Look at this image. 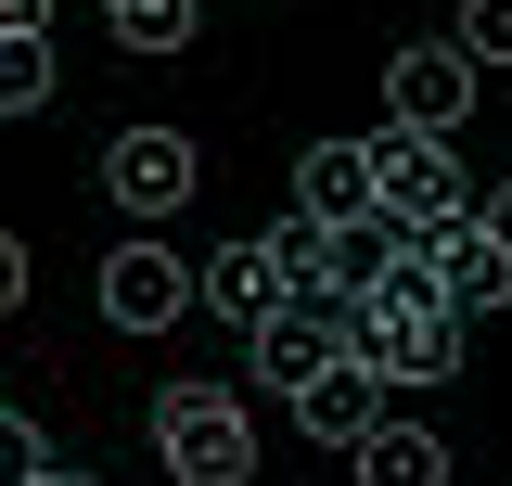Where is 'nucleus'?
<instances>
[{"label":"nucleus","mask_w":512,"mask_h":486,"mask_svg":"<svg viewBox=\"0 0 512 486\" xmlns=\"http://www.w3.org/2000/svg\"><path fill=\"white\" fill-rule=\"evenodd\" d=\"M474 77H487L474 52L423 39V52H397V64H384V116H397V128H423V141H461V116H474Z\"/></svg>","instance_id":"obj_5"},{"label":"nucleus","mask_w":512,"mask_h":486,"mask_svg":"<svg viewBox=\"0 0 512 486\" xmlns=\"http://www.w3.org/2000/svg\"><path fill=\"white\" fill-rule=\"evenodd\" d=\"M103 13H116L128 52H180L192 26H205V0H103Z\"/></svg>","instance_id":"obj_14"},{"label":"nucleus","mask_w":512,"mask_h":486,"mask_svg":"<svg viewBox=\"0 0 512 486\" xmlns=\"http://www.w3.org/2000/svg\"><path fill=\"white\" fill-rule=\"evenodd\" d=\"M192 180H205V154H192L180 128H116V141H103V192H116V218H180Z\"/></svg>","instance_id":"obj_4"},{"label":"nucleus","mask_w":512,"mask_h":486,"mask_svg":"<svg viewBox=\"0 0 512 486\" xmlns=\"http://www.w3.org/2000/svg\"><path fill=\"white\" fill-rule=\"evenodd\" d=\"M359 154H372V218H384L397 243H423V231H448V218H474V192H461V141H423V128L384 116Z\"/></svg>","instance_id":"obj_2"},{"label":"nucleus","mask_w":512,"mask_h":486,"mask_svg":"<svg viewBox=\"0 0 512 486\" xmlns=\"http://www.w3.org/2000/svg\"><path fill=\"white\" fill-rule=\"evenodd\" d=\"M192 282H205V307H218V320H231V333H269V320H282V307H295V282H282V269H269V243H218V256H205V269H192Z\"/></svg>","instance_id":"obj_9"},{"label":"nucleus","mask_w":512,"mask_h":486,"mask_svg":"<svg viewBox=\"0 0 512 486\" xmlns=\"http://www.w3.org/2000/svg\"><path fill=\"white\" fill-rule=\"evenodd\" d=\"M244 346H256V384H269V397H308L320 371L346 359V295H295L269 333H244Z\"/></svg>","instance_id":"obj_6"},{"label":"nucleus","mask_w":512,"mask_h":486,"mask_svg":"<svg viewBox=\"0 0 512 486\" xmlns=\"http://www.w3.org/2000/svg\"><path fill=\"white\" fill-rule=\"evenodd\" d=\"M474 231H487V243H500V256H512V180L487 192V205H474Z\"/></svg>","instance_id":"obj_20"},{"label":"nucleus","mask_w":512,"mask_h":486,"mask_svg":"<svg viewBox=\"0 0 512 486\" xmlns=\"http://www.w3.org/2000/svg\"><path fill=\"white\" fill-rule=\"evenodd\" d=\"M346 359L372 371V384H448L461 371V320L436 307V282H423L410 243H397V269H384L372 295L346 307Z\"/></svg>","instance_id":"obj_1"},{"label":"nucleus","mask_w":512,"mask_h":486,"mask_svg":"<svg viewBox=\"0 0 512 486\" xmlns=\"http://www.w3.org/2000/svg\"><path fill=\"white\" fill-rule=\"evenodd\" d=\"M52 103V39H0V116H39Z\"/></svg>","instance_id":"obj_15"},{"label":"nucleus","mask_w":512,"mask_h":486,"mask_svg":"<svg viewBox=\"0 0 512 486\" xmlns=\"http://www.w3.org/2000/svg\"><path fill=\"white\" fill-rule=\"evenodd\" d=\"M39 486H90V474H64V461H52V474H39Z\"/></svg>","instance_id":"obj_21"},{"label":"nucleus","mask_w":512,"mask_h":486,"mask_svg":"<svg viewBox=\"0 0 512 486\" xmlns=\"http://www.w3.org/2000/svg\"><path fill=\"white\" fill-rule=\"evenodd\" d=\"M13 307H26V243L0 231V320H13Z\"/></svg>","instance_id":"obj_19"},{"label":"nucleus","mask_w":512,"mask_h":486,"mask_svg":"<svg viewBox=\"0 0 512 486\" xmlns=\"http://www.w3.org/2000/svg\"><path fill=\"white\" fill-rule=\"evenodd\" d=\"M295 218L359 231V218H372V154H359V141H308V154H295Z\"/></svg>","instance_id":"obj_10"},{"label":"nucleus","mask_w":512,"mask_h":486,"mask_svg":"<svg viewBox=\"0 0 512 486\" xmlns=\"http://www.w3.org/2000/svg\"><path fill=\"white\" fill-rule=\"evenodd\" d=\"M448 52H474V64H512V0H461V39Z\"/></svg>","instance_id":"obj_16"},{"label":"nucleus","mask_w":512,"mask_h":486,"mask_svg":"<svg viewBox=\"0 0 512 486\" xmlns=\"http://www.w3.org/2000/svg\"><path fill=\"white\" fill-rule=\"evenodd\" d=\"M192 295H205V282H192L167 243H116V256H103V320H116V333H167V320H192Z\"/></svg>","instance_id":"obj_8"},{"label":"nucleus","mask_w":512,"mask_h":486,"mask_svg":"<svg viewBox=\"0 0 512 486\" xmlns=\"http://www.w3.org/2000/svg\"><path fill=\"white\" fill-rule=\"evenodd\" d=\"M359 486H448V448L423 423H384L372 448H359Z\"/></svg>","instance_id":"obj_12"},{"label":"nucleus","mask_w":512,"mask_h":486,"mask_svg":"<svg viewBox=\"0 0 512 486\" xmlns=\"http://www.w3.org/2000/svg\"><path fill=\"white\" fill-rule=\"evenodd\" d=\"M0 39H52V0H0Z\"/></svg>","instance_id":"obj_18"},{"label":"nucleus","mask_w":512,"mask_h":486,"mask_svg":"<svg viewBox=\"0 0 512 486\" xmlns=\"http://www.w3.org/2000/svg\"><path fill=\"white\" fill-rule=\"evenodd\" d=\"M295 423H308L320 448H372V435H384V384H372L359 359H333L308 397H295Z\"/></svg>","instance_id":"obj_11"},{"label":"nucleus","mask_w":512,"mask_h":486,"mask_svg":"<svg viewBox=\"0 0 512 486\" xmlns=\"http://www.w3.org/2000/svg\"><path fill=\"white\" fill-rule=\"evenodd\" d=\"M256 243H269V269H282L295 295H333V231H320V218H282V231H256Z\"/></svg>","instance_id":"obj_13"},{"label":"nucleus","mask_w":512,"mask_h":486,"mask_svg":"<svg viewBox=\"0 0 512 486\" xmlns=\"http://www.w3.org/2000/svg\"><path fill=\"white\" fill-rule=\"evenodd\" d=\"M410 256H423V282H436V307H448V320H500V307H512V256H500L487 231H474V218L423 231Z\"/></svg>","instance_id":"obj_7"},{"label":"nucleus","mask_w":512,"mask_h":486,"mask_svg":"<svg viewBox=\"0 0 512 486\" xmlns=\"http://www.w3.org/2000/svg\"><path fill=\"white\" fill-rule=\"evenodd\" d=\"M154 461L180 486H244L256 474V410L231 384H167L154 397Z\"/></svg>","instance_id":"obj_3"},{"label":"nucleus","mask_w":512,"mask_h":486,"mask_svg":"<svg viewBox=\"0 0 512 486\" xmlns=\"http://www.w3.org/2000/svg\"><path fill=\"white\" fill-rule=\"evenodd\" d=\"M52 474V435L39 423H13V410H0V486H39Z\"/></svg>","instance_id":"obj_17"}]
</instances>
